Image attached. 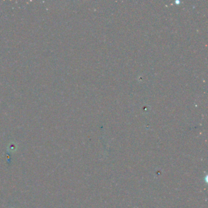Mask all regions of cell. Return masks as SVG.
Returning a JSON list of instances; mask_svg holds the SVG:
<instances>
[]
</instances>
